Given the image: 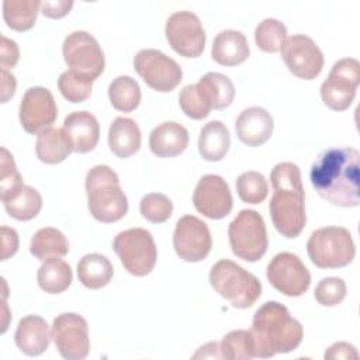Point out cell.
<instances>
[{
  "instance_id": "cell-1",
  "label": "cell",
  "mask_w": 360,
  "mask_h": 360,
  "mask_svg": "<svg viewBox=\"0 0 360 360\" xmlns=\"http://www.w3.org/2000/svg\"><path fill=\"white\" fill-rule=\"evenodd\" d=\"M309 180L315 191L338 207L360 204V152L354 148L325 149L312 163Z\"/></svg>"
},
{
  "instance_id": "cell-2",
  "label": "cell",
  "mask_w": 360,
  "mask_h": 360,
  "mask_svg": "<svg viewBox=\"0 0 360 360\" xmlns=\"http://www.w3.org/2000/svg\"><path fill=\"white\" fill-rule=\"evenodd\" d=\"M274 190L269 212L274 228L284 238H297L307 224L305 191L300 167L292 162L277 163L270 173Z\"/></svg>"
},
{
  "instance_id": "cell-3",
  "label": "cell",
  "mask_w": 360,
  "mask_h": 360,
  "mask_svg": "<svg viewBox=\"0 0 360 360\" xmlns=\"http://www.w3.org/2000/svg\"><path fill=\"white\" fill-rule=\"evenodd\" d=\"M255 357L270 359L277 353L295 350L304 338L300 321L292 318L285 305L267 301L253 315L249 330Z\"/></svg>"
},
{
  "instance_id": "cell-4",
  "label": "cell",
  "mask_w": 360,
  "mask_h": 360,
  "mask_svg": "<svg viewBox=\"0 0 360 360\" xmlns=\"http://www.w3.org/2000/svg\"><path fill=\"white\" fill-rule=\"evenodd\" d=\"M87 207L94 219L117 222L128 212V198L120 186L118 174L107 165H97L86 174Z\"/></svg>"
},
{
  "instance_id": "cell-5",
  "label": "cell",
  "mask_w": 360,
  "mask_h": 360,
  "mask_svg": "<svg viewBox=\"0 0 360 360\" xmlns=\"http://www.w3.org/2000/svg\"><path fill=\"white\" fill-rule=\"evenodd\" d=\"M211 287L232 307L250 308L262 295L259 278L229 259L218 260L210 270Z\"/></svg>"
},
{
  "instance_id": "cell-6",
  "label": "cell",
  "mask_w": 360,
  "mask_h": 360,
  "mask_svg": "<svg viewBox=\"0 0 360 360\" xmlns=\"http://www.w3.org/2000/svg\"><path fill=\"white\" fill-rule=\"evenodd\" d=\"M307 253L319 269H340L353 262L356 245L346 228L323 226L311 233Z\"/></svg>"
},
{
  "instance_id": "cell-7",
  "label": "cell",
  "mask_w": 360,
  "mask_h": 360,
  "mask_svg": "<svg viewBox=\"0 0 360 360\" xmlns=\"http://www.w3.org/2000/svg\"><path fill=\"white\" fill-rule=\"evenodd\" d=\"M232 253L249 263L260 260L269 246L263 217L255 210H242L228 226Z\"/></svg>"
},
{
  "instance_id": "cell-8",
  "label": "cell",
  "mask_w": 360,
  "mask_h": 360,
  "mask_svg": "<svg viewBox=\"0 0 360 360\" xmlns=\"http://www.w3.org/2000/svg\"><path fill=\"white\" fill-rule=\"evenodd\" d=\"M112 249L124 269L136 277L148 276L158 260L155 239L143 228H129L120 232L112 240Z\"/></svg>"
},
{
  "instance_id": "cell-9",
  "label": "cell",
  "mask_w": 360,
  "mask_h": 360,
  "mask_svg": "<svg viewBox=\"0 0 360 360\" xmlns=\"http://www.w3.org/2000/svg\"><path fill=\"white\" fill-rule=\"evenodd\" d=\"M62 53L69 70L91 82L104 72V52L98 41L87 31H73L68 34L62 45Z\"/></svg>"
},
{
  "instance_id": "cell-10",
  "label": "cell",
  "mask_w": 360,
  "mask_h": 360,
  "mask_svg": "<svg viewBox=\"0 0 360 360\" xmlns=\"http://www.w3.org/2000/svg\"><path fill=\"white\" fill-rule=\"evenodd\" d=\"M360 83V63L354 58L339 59L321 84L323 104L333 111L347 110L356 96Z\"/></svg>"
},
{
  "instance_id": "cell-11",
  "label": "cell",
  "mask_w": 360,
  "mask_h": 360,
  "mask_svg": "<svg viewBox=\"0 0 360 360\" xmlns=\"http://www.w3.org/2000/svg\"><path fill=\"white\" fill-rule=\"evenodd\" d=\"M134 69L150 89L159 93L174 90L183 79L180 65L158 49H141L134 58Z\"/></svg>"
},
{
  "instance_id": "cell-12",
  "label": "cell",
  "mask_w": 360,
  "mask_h": 360,
  "mask_svg": "<svg viewBox=\"0 0 360 360\" xmlns=\"http://www.w3.org/2000/svg\"><path fill=\"white\" fill-rule=\"evenodd\" d=\"M51 338L66 360H83L90 352L87 321L76 312L58 315L51 326Z\"/></svg>"
},
{
  "instance_id": "cell-13",
  "label": "cell",
  "mask_w": 360,
  "mask_h": 360,
  "mask_svg": "<svg viewBox=\"0 0 360 360\" xmlns=\"http://www.w3.org/2000/svg\"><path fill=\"white\" fill-rule=\"evenodd\" d=\"M169 45L184 58H198L205 46V31L197 14L188 10L173 13L165 27Z\"/></svg>"
},
{
  "instance_id": "cell-14",
  "label": "cell",
  "mask_w": 360,
  "mask_h": 360,
  "mask_svg": "<svg viewBox=\"0 0 360 360\" xmlns=\"http://www.w3.org/2000/svg\"><path fill=\"white\" fill-rule=\"evenodd\" d=\"M269 283L287 297L302 295L311 284V273L302 260L291 252L277 253L267 264Z\"/></svg>"
},
{
  "instance_id": "cell-15",
  "label": "cell",
  "mask_w": 360,
  "mask_h": 360,
  "mask_svg": "<svg viewBox=\"0 0 360 360\" xmlns=\"http://www.w3.org/2000/svg\"><path fill=\"white\" fill-rule=\"evenodd\" d=\"M287 69L302 80L315 79L323 68V53L315 41L304 34L288 37L280 48Z\"/></svg>"
},
{
  "instance_id": "cell-16",
  "label": "cell",
  "mask_w": 360,
  "mask_h": 360,
  "mask_svg": "<svg viewBox=\"0 0 360 360\" xmlns=\"http://www.w3.org/2000/svg\"><path fill=\"white\" fill-rule=\"evenodd\" d=\"M173 248L177 256L188 263L204 260L212 248L208 225L194 215H184L176 222Z\"/></svg>"
},
{
  "instance_id": "cell-17",
  "label": "cell",
  "mask_w": 360,
  "mask_h": 360,
  "mask_svg": "<svg viewBox=\"0 0 360 360\" xmlns=\"http://www.w3.org/2000/svg\"><path fill=\"white\" fill-rule=\"evenodd\" d=\"M58 117V105L46 87H30L20 103L18 118L28 134H39L52 127Z\"/></svg>"
},
{
  "instance_id": "cell-18",
  "label": "cell",
  "mask_w": 360,
  "mask_h": 360,
  "mask_svg": "<svg viewBox=\"0 0 360 360\" xmlns=\"http://www.w3.org/2000/svg\"><path fill=\"white\" fill-rule=\"evenodd\" d=\"M195 210L210 219L225 218L233 207L228 183L218 174L202 176L193 193Z\"/></svg>"
},
{
  "instance_id": "cell-19",
  "label": "cell",
  "mask_w": 360,
  "mask_h": 360,
  "mask_svg": "<svg viewBox=\"0 0 360 360\" xmlns=\"http://www.w3.org/2000/svg\"><path fill=\"white\" fill-rule=\"evenodd\" d=\"M274 121L271 114L262 107L245 108L235 121V131L240 142L248 146H260L273 134Z\"/></svg>"
},
{
  "instance_id": "cell-20",
  "label": "cell",
  "mask_w": 360,
  "mask_h": 360,
  "mask_svg": "<svg viewBox=\"0 0 360 360\" xmlns=\"http://www.w3.org/2000/svg\"><path fill=\"white\" fill-rule=\"evenodd\" d=\"M62 128L72 143L73 152L76 153L91 152L98 143V121L91 112L86 110L73 111L69 115H66Z\"/></svg>"
},
{
  "instance_id": "cell-21",
  "label": "cell",
  "mask_w": 360,
  "mask_h": 360,
  "mask_svg": "<svg viewBox=\"0 0 360 360\" xmlns=\"http://www.w3.org/2000/svg\"><path fill=\"white\" fill-rule=\"evenodd\" d=\"M188 141V131L174 121L162 122L149 134L150 152L158 158L179 156L187 149Z\"/></svg>"
},
{
  "instance_id": "cell-22",
  "label": "cell",
  "mask_w": 360,
  "mask_h": 360,
  "mask_svg": "<svg viewBox=\"0 0 360 360\" xmlns=\"http://www.w3.org/2000/svg\"><path fill=\"white\" fill-rule=\"evenodd\" d=\"M51 332L46 321L39 315H27L20 319L14 342L27 356H39L49 347Z\"/></svg>"
},
{
  "instance_id": "cell-23",
  "label": "cell",
  "mask_w": 360,
  "mask_h": 360,
  "mask_svg": "<svg viewBox=\"0 0 360 360\" xmlns=\"http://www.w3.org/2000/svg\"><path fill=\"white\" fill-rule=\"evenodd\" d=\"M250 53L246 37L236 30H224L212 41L211 56L221 66H236L243 63Z\"/></svg>"
},
{
  "instance_id": "cell-24",
  "label": "cell",
  "mask_w": 360,
  "mask_h": 360,
  "mask_svg": "<svg viewBox=\"0 0 360 360\" xmlns=\"http://www.w3.org/2000/svg\"><path fill=\"white\" fill-rule=\"evenodd\" d=\"M141 129L132 118L117 117L108 128V148L121 159L135 155L141 148Z\"/></svg>"
},
{
  "instance_id": "cell-25",
  "label": "cell",
  "mask_w": 360,
  "mask_h": 360,
  "mask_svg": "<svg viewBox=\"0 0 360 360\" xmlns=\"http://www.w3.org/2000/svg\"><path fill=\"white\" fill-rule=\"evenodd\" d=\"M231 146V135L228 127L218 121L205 124L198 135V152L208 162H219L225 158Z\"/></svg>"
},
{
  "instance_id": "cell-26",
  "label": "cell",
  "mask_w": 360,
  "mask_h": 360,
  "mask_svg": "<svg viewBox=\"0 0 360 360\" xmlns=\"http://www.w3.org/2000/svg\"><path fill=\"white\" fill-rule=\"evenodd\" d=\"M73 152L63 128H48L38 134L35 142L37 158L46 165H58Z\"/></svg>"
},
{
  "instance_id": "cell-27",
  "label": "cell",
  "mask_w": 360,
  "mask_h": 360,
  "mask_svg": "<svg viewBox=\"0 0 360 360\" xmlns=\"http://www.w3.org/2000/svg\"><path fill=\"white\" fill-rule=\"evenodd\" d=\"M114 276L111 262L100 253H87L77 263L79 281L90 290L105 287Z\"/></svg>"
},
{
  "instance_id": "cell-28",
  "label": "cell",
  "mask_w": 360,
  "mask_h": 360,
  "mask_svg": "<svg viewBox=\"0 0 360 360\" xmlns=\"http://www.w3.org/2000/svg\"><path fill=\"white\" fill-rule=\"evenodd\" d=\"M30 252L41 262L62 259L69 252V242L66 236L56 228L46 226L38 229L30 243Z\"/></svg>"
},
{
  "instance_id": "cell-29",
  "label": "cell",
  "mask_w": 360,
  "mask_h": 360,
  "mask_svg": "<svg viewBox=\"0 0 360 360\" xmlns=\"http://www.w3.org/2000/svg\"><path fill=\"white\" fill-rule=\"evenodd\" d=\"M197 86L214 110L229 107L235 98V86L232 80L222 73L208 72L198 80Z\"/></svg>"
},
{
  "instance_id": "cell-30",
  "label": "cell",
  "mask_w": 360,
  "mask_h": 360,
  "mask_svg": "<svg viewBox=\"0 0 360 360\" xmlns=\"http://www.w3.org/2000/svg\"><path fill=\"white\" fill-rule=\"evenodd\" d=\"M1 201L7 214L17 221H30L35 218L42 208L39 191L27 184H22Z\"/></svg>"
},
{
  "instance_id": "cell-31",
  "label": "cell",
  "mask_w": 360,
  "mask_h": 360,
  "mask_svg": "<svg viewBox=\"0 0 360 360\" xmlns=\"http://www.w3.org/2000/svg\"><path fill=\"white\" fill-rule=\"evenodd\" d=\"M73 280L72 267L62 259L42 262L37 273V281L42 291L48 294H60L69 288Z\"/></svg>"
},
{
  "instance_id": "cell-32",
  "label": "cell",
  "mask_w": 360,
  "mask_h": 360,
  "mask_svg": "<svg viewBox=\"0 0 360 360\" xmlns=\"http://www.w3.org/2000/svg\"><path fill=\"white\" fill-rule=\"evenodd\" d=\"M41 11L38 0H4L3 18L8 28L22 32L34 27L37 15Z\"/></svg>"
},
{
  "instance_id": "cell-33",
  "label": "cell",
  "mask_w": 360,
  "mask_h": 360,
  "mask_svg": "<svg viewBox=\"0 0 360 360\" xmlns=\"http://www.w3.org/2000/svg\"><path fill=\"white\" fill-rule=\"evenodd\" d=\"M108 98L115 110L131 112L141 103V87L131 76H118L108 86Z\"/></svg>"
},
{
  "instance_id": "cell-34",
  "label": "cell",
  "mask_w": 360,
  "mask_h": 360,
  "mask_svg": "<svg viewBox=\"0 0 360 360\" xmlns=\"http://www.w3.org/2000/svg\"><path fill=\"white\" fill-rule=\"evenodd\" d=\"M287 39V28L277 18L262 20L255 30V42L259 49L267 53H276Z\"/></svg>"
},
{
  "instance_id": "cell-35",
  "label": "cell",
  "mask_w": 360,
  "mask_h": 360,
  "mask_svg": "<svg viewBox=\"0 0 360 360\" xmlns=\"http://www.w3.org/2000/svg\"><path fill=\"white\" fill-rule=\"evenodd\" d=\"M236 193L243 202L260 204L264 201L269 193V184L266 177L255 170L243 172L236 179Z\"/></svg>"
},
{
  "instance_id": "cell-36",
  "label": "cell",
  "mask_w": 360,
  "mask_h": 360,
  "mask_svg": "<svg viewBox=\"0 0 360 360\" xmlns=\"http://www.w3.org/2000/svg\"><path fill=\"white\" fill-rule=\"evenodd\" d=\"M221 359L228 360H250L255 357L249 330H231L219 343Z\"/></svg>"
},
{
  "instance_id": "cell-37",
  "label": "cell",
  "mask_w": 360,
  "mask_h": 360,
  "mask_svg": "<svg viewBox=\"0 0 360 360\" xmlns=\"http://www.w3.org/2000/svg\"><path fill=\"white\" fill-rule=\"evenodd\" d=\"M93 82L76 75L72 70H65L58 77V89L63 98L70 103H83L91 94Z\"/></svg>"
},
{
  "instance_id": "cell-38",
  "label": "cell",
  "mask_w": 360,
  "mask_h": 360,
  "mask_svg": "<svg viewBox=\"0 0 360 360\" xmlns=\"http://www.w3.org/2000/svg\"><path fill=\"white\" fill-rule=\"evenodd\" d=\"M139 211L146 221L152 224H163L172 217L173 202L162 193H149L142 197Z\"/></svg>"
},
{
  "instance_id": "cell-39",
  "label": "cell",
  "mask_w": 360,
  "mask_h": 360,
  "mask_svg": "<svg viewBox=\"0 0 360 360\" xmlns=\"http://www.w3.org/2000/svg\"><path fill=\"white\" fill-rule=\"evenodd\" d=\"M179 105L183 112L193 120H202L208 117L212 110L197 84H187L180 90Z\"/></svg>"
},
{
  "instance_id": "cell-40",
  "label": "cell",
  "mask_w": 360,
  "mask_h": 360,
  "mask_svg": "<svg viewBox=\"0 0 360 360\" xmlns=\"http://www.w3.org/2000/svg\"><path fill=\"white\" fill-rule=\"evenodd\" d=\"M346 292V283L340 277H325L316 284L314 297L322 307H335L343 301Z\"/></svg>"
},
{
  "instance_id": "cell-41",
  "label": "cell",
  "mask_w": 360,
  "mask_h": 360,
  "mask_svg": "<svg viewBox=\"0 0 360 360\" xmlns=\"http://www.w3.org/2000/svg\"><path fill=\"white\" fill-rule=\"evenodd\" d=\"M0 153V198L3 200L18 187H21L24 183L13 159V155L6 148H1Z\"/></svg>"
},
{
  "instance_id": "cell-42",
  "label": "cell",
  "mask_w": 360,
  "mask_h": 360,
  "mask_svg": "<svg viewBox=\"0 0 360 360\" xmlns=\"http://www.w3.org/2000/svg\"><path fill=\"white\" fill-rule=\"evenodd\" d=\"M20 59V49L15 41L1 35L0 44V66L1 69L14 68Z\"/></svg>"
},
{
  "instance_id": "cell-43",
  "label": "cell",
  "mask_w": 360,
  "mask_h": 360,
  "mask_svg": "<svg viewBox=\"0 0 360 360\" xmlns=\"http://www.w3.org/2000/svg\"><path fill=\"white\" fill-rule=\"evenodd\" d=\"M73 7L72 0H45L41 1V13L48 18H62Z\"/></svg>"
},
{
  "instance_id": "cell-44",
  "label": "cell",
  "mask_w": 360,
  "mask_h": 360,
  "mask_svg": "<svg viewBox=\"0 0 360 360\" xmlns=\"http://www.w3.org/2000/svg\"><path fill=\"white\" fill-rule=\"evenodd\" d=\"M325 359H332V360H347V359H359V353L356 347L347 342H336L329 349L325 352Z\"/></svg>"
},
{
  "instance_id": "cell-45",
  "label": "cell",
  "mask_w": 360,
  "mask_h": 360,
  "mask_svg": "<svg viewBox=\"0 0 360 360\" xmlns=\"http://www.w3.org/2000/svg\"><path fill=\"white\" fill-rule=\"evenodd\" d=\"M1 246H3V253H1V260H7L8 257L14 256L15 252L18 250V235L15 229L8 228V226H1Z\"/></svg>"
},
{
  "instance_id": "cell-46",
  "label": "cell",
  "mask_w": 360,
  "mask_h": 360,
  "mask_svg": "<svg viewBox=\"0 0 360 360\" xmlns=\"http://www.w3.org/2000/svg\"><path fill=\"white\" fill-rule=\"evenodd\" d=\"M17 82L13 73L7 69H1V103H7L15 93Z\"/></svg>"
},
{
  "instance_id": "cell-47",
  "label": "cell",
  "mask_w": 360,
  "mask_h": 360,
  "mask_svg": "<svg viewBox=\"0 0 360 360\" xmlns=\"http://www.w3.org/2000/svg\"><path fill=\"white\" fill-rule=\"evenodd\" d=\"M193 357L194 359H198V357H217V359H221L219 343L218 342H210V343L201 346L200 350Z\"/></svg>"
}]
</instances>
